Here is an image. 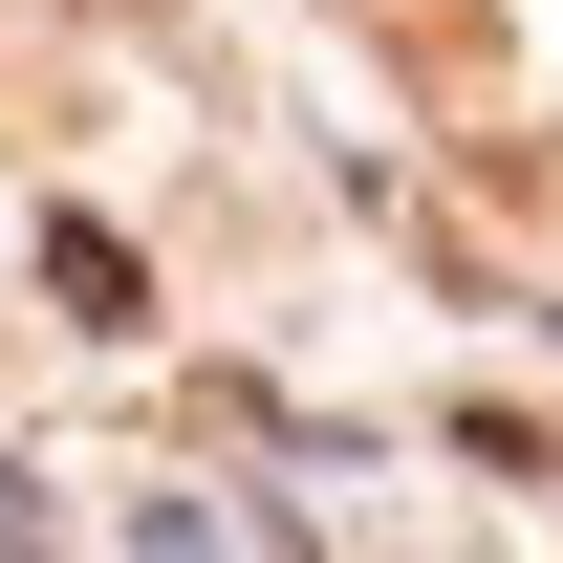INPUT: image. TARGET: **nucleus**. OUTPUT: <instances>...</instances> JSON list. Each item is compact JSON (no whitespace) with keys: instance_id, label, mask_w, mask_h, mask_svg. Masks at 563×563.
Returning a JSON list of instances; mask_svg holds the SVG:
<instances>
[{"instance_id":"obj_1","label":"nucleus","mask_w":563,"mask_h":563,"mask_svg":"<svg viewBox=\"0 0 563 563\" xmlns=\"http://www.w3.org/2000/svg\"><path fill=\"white\" fill-rule=\"evenodd\" d=\"M44 282H66V325H152V282H131V239H87V217H44Z\"/></svg>"}]
</instances>
